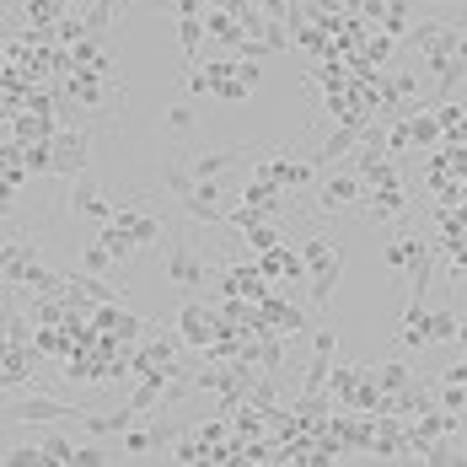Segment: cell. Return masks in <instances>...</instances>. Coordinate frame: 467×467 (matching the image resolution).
I'll return each mask as SVG.
<instances>
[{
  "label": "cell",
  "instance_id": "277c9868",
  "mask_svg": "<svg viewBox=\"0 0 467 467\" xmlns=\"http://www.w3.org/2000/svg\"><path fill=\"white\" fill-rule=\"evenodd\" d=\"M87 409L81 403H59V398H48V392H22V398H11L5 409H0V420L11 424H44V420H81Z\"/></svg>",
  "mask_w": 467,
  "mask_h": 467
},
{
  "label": "cell",
  "instance_id": "7a4b0ae2",
  "mask_svg": "<svg viewBox=\"0 0 467 467\" xmlns=\"http://www.w3.org/2000/svg\"><path fill=\"white\" fill-rule=\"evenodd\" d=\"M87 156H92V130L76 124V119H59V130L48 135L54 178H81V172H87Z\"/></svg>",
  "mask_w": 467,
  "mask_h": 467
},
{
  "label": "cell",
  "instance_id": "44dd1931",
  "mask_svg": "<svg viewBox=\"0 0 467 467\" xmlns=\"http://www.w3.org/2000/svg\"><path fill=\"white\" fill-rule=\"evenodd\" d=\"M242 242H247V253L258 258V253H269V247L280 242V226H275V221H253V226L242 232Z\"/></svg>",
  "mask_w": 467,
  "mask_h": 467
},
{
  "label": "cell",
  "instance_id": "603a6c76",
  "mask_svg": "<svg viewBox=\"0 0 467 467\" xmlns=\"http://www.w3.org/2000/svg\"><path fill=\"white\" fill-rule=\"evenodd\" d=\"M38 446H44V457L54 467H70V462H76V441H65V435H38Z\"/></svg>",
  "mask_w": 467,
  "mask_h": 467
},
{
  "label": "cell",
  "instance_id": "ffe728a7",
  "mask_svg": "<svg viewBox=\"0 0 467 467\" xmlns=\"http://www.w3.org/2000/svg\"><path fill=\"white\" fill-rule=\"evenodd\" d=\"M371 376H376V387H381V392H403V387L414 381V366H403V360H387L381 371L371 366Z\"/></svg>",
  "mask_w": 467,
  "mask_h": 467
},
{
  "label": "cell",
  "instance_id": "ac0fdd59",
  "mask_svg": "<svg viewBox=\"0 0 467 467\" xmlns=\"http://www.w3.org/2000/svg\"><path fill=\"white\" fill-rule=\"evenodd\" d=\"M178 48H183V65H199V48H204V11H183L178 16Z\"/></svg>",
  "mask_w": 467,
  "mask_h": 467
},
{
  "label": "cell",
  "instance_id": "8992f818",
  "mask_svg": "<svg viewBox=\"0 0 467 467\" xmlns=\"http://www.w3.org/2000/svg\"><path fill=\"white\" fill-rule=\"evenodd\" d=\"M360 199H366V183H360V172H355V167H338V172H327L323 183H317V210H323V215L355 210Z\"/></svg>",
  "mask_w": 467,
  "mask_h": 467
},
{
  "label": "cell",
  "instance_id": "4316f807",
  "mask_svg": "<svg viewBox=\"0 0 467 467\" xmlns=\"http://www.w3.org/2000/svg\"><path fill=\"white\" fill-rule=\"evenodd\" d=\"M119 441H124V451H130V457H145V451H156V430H135V424H130Z\"/></svg>",
  "mask_w": 467,
  "mask_h": 467
},
{
  "label": "cell",
  "instance_id": "83f0119b",
  "mask_svg": "<svg viewBox=\"0 0 467 467\" xmlns=\"http://www.w3.org/2000/svg\"><path fill=\"white\" fill-rule=\"evenodd\" d=\"M102 462H113V451H108V446L92 435L87 446H76V462H70V467H102Z\"/></svg>",
  "mask_w": 467,
  "mask_h": 467
},
{
  "label": "cell",
  "instance_id": "7402d4cb",
  "mask_svg": "<svg viewBox=\"0 0 467 467\" xmlns=\"http://www.w3.org/2000/svg\"><path fill=\"white\" fill-rule=\"evenodd\" d=\"M113 264H119V258L108 253V242H87V247H81V275H108Z\"/></svg>",
  "mask_w": 467,
  "mask_h": 467
},
{
  "label": "cell",
  "instance_id": "4fadbf2b",
  "mask_svg": "<svg viewBox=\"0 0 467 467\" xmlns=\"http://www.w3.org/2000/svg\"><path fill=\"white\" fill-rule=\"evenodd\" d=\"M247 156H258L253 145H226V150H199L193 161H188V172H193V183L199 178H221L226 167H236V161H247Z\"/></svg>",
  "mask_w": 467,
  "mask_h": 467
},
{
  "label": "cell",
  "instance_id": "f546056e",
  "mask_svg": "<svg viewBox=\"0 0 467 467\" xmlns=\"http://www.w3.org/2000/svg\"><path fill=\"white\" fill-rule=\"evenodd\" d=\"M381 264H387V269H409V236L387 242V247H381Z\"/></svg>",
  "mask_w": 467,
  "mask_h": 467
},
{
  "label": "cell",
  "instance_id": "ba28073f",
  "mask_svg": "<svg viewBox=\"0 0 467 467\" xmlns=\"http://www.w3.org/2000/svg\"><path fill=\"white\" fill-rule=\"evenodd\" d=\"M178 204H183L188 221H199V226H221L226 221V210H221V178H199Z\"/></svg>",
  "mask_w": 467,
  "mask_h": 467
},
{
  "label": "cell",
  "instance_id": "2e32d148",
  "mask_svg": "<svg viewBox=\"0 0 467 467\" xmlns=\"http://www.w3.org/2000/svg\"><path fill=\"white\" fill-rule=\"evenodd\" d=\"M360 130H366L360 119H344V124H338V130H333V135H327V140H323V150H317L312 161H317V167H333L338 156H349V150L360 145Z\"/></svg>",
  "mask_w": 467,
  "mask_h": 467
},
{
  "label": "cell",
  "instance_id": "6da1fadb",
  "mask_svg": "<svg viewBox=\"0 0 467 467\" xmlns=\"http://www.w3.org/2000/svg\"><path fill=\"white\" fill-rule=\"evenodd\" d=\"M97 242H108V253L124 264L135 247L161 242V221H156L150 210H113V221H102V236H97Z\"/></svg>",
  "mask_w": 467,
  "mask_h": 467
},
{
  "label": "cell",
  "instance_id": "cb8c5ba5",
  "mask_svg": "<svg viewBox=\"0 0 467 467\" xmlns=\"http://www.w3.org/2000/svg\"><path fill=\"white\" fill-rule=\"evenodd\" d=\"M161 188H167L172 199H183L188 188H193V172H188V161H167V172H161Z\"/></svg>",
  "mask_w": 467,
  "mask_h": 467
},
{
  "label": "cell",
  "instance_id": "3957f363",
  "mask_svg": "<svg viewBox=\"0 0 467 467\" xmlns=\"http://www.w3.org/2000/svg\"><path fill=\"white\" fill-rule=\"evenodd\" d=\"M403 349H424V344H451V338H462V323H457V312L451 306H435V312H403Z\"/></svg>",
  "mask_w": 467,
  "mask_h": 467
},
{
  "label": "cell",
  "instance_id": "484cf974",
  "mask_svg": "<svg viewBox=\"0 0 467 467\" xmlns=\"http://www.w3.org/2000/svg\"><path fill=\"white\" fill-rule=\"evenodd\" d=\"M0 462L5 467H48L44 446H11V451H0Z\"/></svg>",
  "mask_w": 467,
  "mask_h": 467
},
{
  "label": "cell",
  "instance_id": "5bb4252c",
  "mask_svg": "<svg viewBox=\"0 0 467 467\" xmlns=\"http://www.w3.org/2000/svg\"><path fill=\"white\" fill-rule=\"evenodd\" d=\"M403 210H409V193H403L398 183L366 188V221H376V226H381V221H398Z\"/></svg>",
  "mask_w": 467,
  "mask_h": 467
},
{
  "label": "cell",
  "instance_id": "5b68a950",
  "mask_svg": "<svg viewBox=\"0 0 467 467\" xmlns=\"http://www.w3.org/2000/svg\"><path fill=\"white\" fill-rule=\"evenodd\" d=\"M167 285H178V290H199V285H210V264L193 253L188 236H172V242H167Z\"/></svg>",
  "mask_w": 467,
  "mask_h": 467
},
{
  "label": "cell",
  "instance_id": "30bf717a",
  "mask_svg": "<svg viewBox=\"0 0 467 467\" xmlns=\"http://www.w3.org/2000/svg\"><path fill=\"white\" fill-rule=\"evenodd\" d=\"M70 210H76V215H87V221H113V210H119V204H113V199H108V193L81 172V178H70Z\"/></svg>",
  "mask_w": 467,
  "mask_h": 467
},
{
  "label": "cell",
  "instance_id": "9c48e42d",
  "mask_svg": "<svg viewBox=\"0 0 467 467\" xmlns=\"http://www.w3.org/2000/svg\"><path fill=\"white\" fill-rule=\"evenodd\" d=\"M221 296H236V301H258V296H269V280H264L258 258H247V264H232V269H221Z\"/></svg>",
  "mask_w": 467,
  "mask_h": 467
},
{
  "label": "cell",
  "instance_id": "e0dca14e",
  "mask_svg": "<svg viewBox=\"0 0 467 467\" xmlns=\"http://www.w3.org/2000/svg\"><path fill=\"white\" fill-rule=\"evenodd\" d=\"M76 0H22V27H33V33H48L65 11H70Z\"/></svg>",
  "mask_w": 467,
  "mask_h": 467
},
{
  "label": "cell",
  "instance_id": "8fae6325",
  "mask_svg": "<svg viewBox=\"0 0 467 467\" xmlns=\"http://www.w3.org/2000/svg\"><path fill=\"white\" fill-rule=\"evenodd\" d=\"M338 280H344V242H338V247L327 253L323 264H312V285H306V290H312V306H317V312H323L327 301H333Z\"/></svg>",
  "mask_w": 467,
  "mask_h": 467
},
{
  "label": "cell",
  "instance_id": "d6986e66",
  "mask_svg": "<svg viewBox=\"0 0 467 467\" xmlns=\"http://www.w3.org/2000/svg\"><path fill=\"white\" fill-rule=\"evenodd\" d=\"M376 22H381V33H392V38H403V33L414 27V0H387Z\"/></svg>",
  "mask_w": 467,
  "mask_h": 467
},
{
  "label": "cell",
  "instance_id": "d4e9b609",
  "mask_svg": "<svg viewBox=\"0 0 467 467\" xmlns=\"http://www.w3.org/2000/svg\"><path fill=\"white\" fill-rule=\"evenodd\" d=\"M161 124H167V135H178V140H183V135H193V124H199V119H193V108H188V102H172Z\"/></svg>",
  "mask_w": 467,
  "mask_h": 467
},
{
  "label": "cell",
  "instance_id": "52a82bcc",
  "mask_svg": "<svg viewBox=\"0 0 467 467\" xmlns=\"http://www.w3.org/2000/svg\"><path fill=\"white\" fill-rule=\"evenodd\" d=\"M215 333H221V312L215 306H204V301H183L178 306V338L188 349H210Z\"/></svg>",
  "mask_w": 467,
  "mask_h": 467
},
{
  "label": "cell",
  "instance_id": "7c38bea8",
  "mask_svg": "<svg viewBox=\"0 0 467 467\" xmlns=\"http://www.w3.org/2000/svg\"><path fill=\"white\" fill-rule=\"evenodd\" d=\"M236 65H242V59H210V70H204V76H210V92L221 97V102H247V97H253V87L236 76Z\"/></svg>",
  "mask_w": 467,
  "mask_h": 467
},
{
  "label": "cell",
  "instance_id": "f1b7e54d",
  "mask_svg": "<svg viewBox=\"0 0 467 467\" xmlns=\"http://www.w3.org/2000/svg\"><path fill=\"white\" fill-rule=\"evenodd\" d=\"M333 247H338L333 236H306V242H301V258H306V269H312V264H323Z\"/></svg>",
  "mask_w": 467,
  "mask_h": 467
},
{
  "label": "cell",
  "instance_id": "9a60e30c",
  "mask_svg": "<svg viewBox=\"0 0 467 467\" xmlns=\"http://www.w3.org/2000/svg\"><path fill=\"white\" fill-rule=\"evenodd\" d=\"M349 167L360 172V183H366V188L398 183V167H392V156H387V150H371V145H360V156H355Z\"/></svg>",
  "mask_w": 467,
  "mask_h": 467
}]
</instances>
